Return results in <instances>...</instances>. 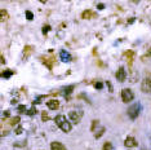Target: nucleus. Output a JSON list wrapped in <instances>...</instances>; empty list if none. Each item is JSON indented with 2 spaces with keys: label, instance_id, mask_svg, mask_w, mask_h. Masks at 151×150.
<instances>
[{
  "label": "nucleus",
  "instance_id": "nucleus-1",
  "mask_svg": "<svg viewBox=\"0 0 151 150\" xmlns=\"http://www.w3.org/2000/svg\"><path fill=\"white\" fill-rule=\"evenodd\" d=\"M54 122H56V124H57V126L60 127V128L62 129L63 132H66V133L71 131V123L67 120V119H66L65 115H62V114H61V115L56 116Z\"/></svg>",
  "mask_w": 151,
  "mask_h": 150
},
{
  "label": "nucleus",
  "instance_id": "nucleus-2",
  "mask_svg": "<svg viewBox=\"0 0 151 150\" xmlns=\"http://www.w3.org/2000/svg\"><path fill=\"white\" fill-rule=\"evenodd\" d=\"M141 110H142V106H141V103H133L132 106H129V109H128V116H129L132 120H134L136 118H137L138 115H140Z\"/></svg>",
  "mask_w": 151,
  "mask_h": 150
},
{
  "label": "nucleus",
  "instance_id": "nucleus-3",
  "mask_svg": "<svg viewBox=\"0 0 151 150\" xmlns=\"http://www.w3.org/2000/svg\"><path fill=\"white\" fill-rule=\"evenodd\" d=\"M83 115H84L83 110H72L68 114V118H70L71 122H74V123H79V122L81 120V118H83Z\"/></svg>",
  "mask_w": 151,
  "mask_h": 150
},
{
  "label": "nucleus",
  "instance_id": "nucleus-4",
  "mask_svg": "<svg viewBox=\"0 0 151 150\" xmlns=\"http://www.w3.org/2000/svg\"><path fill=\"white\" fill-rule=\"evenodd\" d=\"M133 97H134V95H133V92L129 89V88H124V89L121 91V100H123V102H125V103L130 102V101L133 100Z\"/></svg>",
  "mask_w": 151,
  "mask_h": 150
},
{
  "label": "nucleus",
  "instance_id": "nucleus-5",
  "mask_svg": "<svg viewBox=\"0 0 151 150\" xmlns=\"http://www.w3.org/2000/svg\"><path fill=\"white\" fill-rule=\"evenodd\" d=\"M141 91L143 93H150L151 92V79L150 78H145L141 84Z\"/></svg>",
  "mask_w": 151,
  "mask_h": 150
},
{
  "label": "nucleus",
  "instance_id": "nucleus-6",
  "mask_svg": "<svg viewBox=\"0 0 151 150\" xmlns=\"http://www.w3.org/2000/svg\"><path fill=\"white\" fill-rule=\"evenodd\" d=\"M40 59H42V62L45 65V66L48 67L49 70H52L53 69V65H54V62H56V58L54 57H40Z\"/></svg>",
  "mask_w": 151,
  "mask_h": 150
},
{
  "label": "nucleus",
  "instance_id": "nucleus-7",
  "mask_svg": "<svg viewBox=\"0 0 151 150\" xmlns=\"http://www.w3.org/2000/svg\"><path fill=\"white\" fill-rule=\"evenodd\" d=\"M125 78H127V72H125V69L123 66H120L116 71V79L119 82H125Z\"/></svg>",
  "mask_w": 151,
  "mask_h": 150
},
{
  "label": "nucleus",
  "instance_id": "nucleus-8",
  "mask_svg": "<svg viewBox=\"0 0 151 150\" xmlns=\"http://www.w3.org/2000/svg\"><path fill=\"white\" fill-rule=\"evenodd\" d=\"M96 17H97V13L91 9H87L81 13V18H84V20H91V18H96Z\"/></svg>",
  "mask_w": 151,
  "mask_h": 150
},
{
  "label": "nucleus",
  "instance_id": "nucleus-9",
  "mask_svg": "<svg viewBox=\"0 0 151 150\" xmlns=\"http://www.w3.org/2000/svg\"><path fill=\"white\" fill-rule=\"evenodd\" d=\"M124 145L127 147H136L138 145V142H137V140H136L134 137H127L125 141H124Z\"/></svg>",
  "mask_w": 151,
  "mask_h": 150
},
{
  "label": "nucleus",
  "instance_id": "nucleus-10",
  "mask_svg": "<svg viewBox=\"0 0 151 150\" xmlns=\"http://www.w3.org/2000/svg\"><path fill=\"white\" fill-rule=\"evenodd\" d=\"M50 149H52V150H67L62 142H58V141L50 142Z\"/></svg>",
  "mask_w": 151,
  "mask_h": 150
},
{
  "label": "nucleus",
  "instance_id": "nucleus-11",
  "mask_svg": "<svg viewBox=\"0 0 151 150\" xmlns=\"http://www.w3.org/2000/svg\"><path fill=\"white\" fill-rule=\"evenodd\" d=\"M47 105H48V107H49L50 110H57V109L60 107V102H58L57 100H50V101H48Z\"/></svg>",
  "mask_w": 151,
  "mask_h": 150
},
{
  "label": "nucleus",
  "instance_id": "nucleus-12",
  "mask_svg": "<svg viewBox=\"0 0 151 150\" xmlns=\"http://www.w3.org/2000/svg\"><path fill=\"white\" fill-rule=\"evenodd\" d=\"M60 57H61V59H62L63 62H70L71 61V54L68 53V52H66V51H61Z\"/></svg>",
  "mask_w": 151,
  "mask_h": 150
},
{
  "label": "nucleus",
  "instance_id": "nucleus-13",
  "mask_svg": "<svg viewBox=\"0 0 151 150\" xmlns=\"http://www.w3.org/2000/svg\"><path fill=\"white\" fill-rule=\"evenodd\" d=\"M32 52H34V47H32V45H25V48H23V57H25V58H27V57H29Z\"/></svg>",
  "mask_w": 151,
  "mask_h": 150
},
{
  "label": "nucleus",
  "instance_id": "nucleus-14",
  "mask_svg": "<svg viewBox=\"0 0 151 150\" xmlns=\"http://www.w3.org/2000/svg\"><path fill=\"white\" fill-rule=\"evenodd\" d=\"M124 57L127 58V61L129 62V64H132L133 62V58H134V52L133 51H127L124 53Z\"/></svg>",
  "mask_w": 151,
  "mask_h": 150
},
{
  "label": "nucleus",
  "instance_id": "nucleus-15",
  "mask_svg": "<svg viewBox=\"0 0 151 150\" xmlns=\"http://www.w3.org/2000/svg\"><path fill=\"white\" fill-rule=\"evenodd\" d=\"M13 74H14L13 70H5V71L1 72V78H4V79H9Z\"/></svg>",
  "mask_w": 151,
  "mask_h": 150
},
{
  "label": "nucleus",
  "instance_id": "nucleus-16",
  "mask_svg": "<svg viewBox=\"0 0 151 150\" xmlns=\"http://www.w3.org/2000/svg\"><path fill=\"white\" fill-rule=\"evenodd\" d=\"M19 120H21V118H19V116H14V118H12V119H11L9 124H11V126H16V124H18V123H19Z\"/></svg>",
  "mask_w": 151,
  "mask_h": 150
},
{
  "label": "nucleus",
  "instance_id": "nucleus-17",
  "mask_svg": "<svg viewBox=\"0 0 151 150\" xmlns=\"http://www.w3.org/2000/svg\"><path fill=\"white\" fill-rule=\"evenodd\" d=\"M102 150H114V146H112V144L110 141H107L103 144V149Z\"/></svg>",
  "mask_w": 151,
  "mask_h": 150
},
{
  "label": "nucleus",
  "instance_id": "nucleus-18",
  "mask_svg": "<svg viewBox=\"0 0 151 150\" xmlns=\"http://www.w3.org/2000/svg\"><path fill=\"white\" fill-rule=\"evenodd\" d=\"M105 131H106V128H105V127H101V129H99V131L97 132L96 134H94V137H96V139H99V137H101L102 134L105 133Z\"/></svg>",
  "mask_w": 151,
  "mask_h": 150
},
{
  "label": "nucleus",
  "instance_id": "nucleus-19",
  "mask_svg": "<svg viewBox=\"0 0 151 150\" xmlns=\"http://www.w3.org/2000/svg\"><path fill=\"white\" fill-rule=\"evenodd\" d=\"M0 16H1V21H5L8 18V13H7L5 9H1L0 10Z\"/></svg>",
  "mask_w": 151,
  "mask_h": 150
},
{
  "label": "nucleus",
  "instance_id": "nucleus-20",
  "mask_svg": "<svg viewBox=\"0 0 151 150\" xmlns=\"http://www.w3.org/2000/svg\"><path fill=\"white\" fill-rule=\"evenodd\" d=\"M74 88H75L74 85H68V87H66V88H65V96H68V95H70V93L72 92Z\"/></svg>",
  "mask_w": 151,
  "mask_h": 150
},
{
  "label": "nucleus",
  "instance_id": "nucleus-21",
  "mask_svg": "<svg viewBox=\"0 0 151 150\" xmlns=\"http://www.w3.org/2000/svg\"><path fill=\"white\" fill-rule=\"evenodd\" d=\"M38 113V110H36V107H35V106H32V107L31 109H30V110L29 111H27V115H35V114H36Z\"/></svg>",
  "mask_w": 151,
  "mask_h": 150
},
{
  "label": "nucleus",
  "instance_id": "nucleus-22",
  "mask_svg": "<svg viewBox=\"0 0 151 150\" xmlns=\"http://www.w3.org/2000/svg\"><path fill=\"white\" fill-rule=\"evenodd\" d=\"M98 123H99L98 120H93V122H92V127H91V131H92V132L96 131V127L98 126Z\"/></svg>",
  "mask_w": 151,
  "mask_h": 150
},
{
  "label": "nucleus",
  "instance_id": "nucleus-23",
  "mask_svg": "<svg viewBox=\"0 0 151 150\" xmlns=\"http://www.w3.org/2000/svg\"><path fill=\"white\" fill-rule=\"evenodd\" d=\"M49 30H50V26L49 25H45V26H43V34H44V35H45V34H48V32H49Z\"/></svg>",
  "mask_w": 151,
  "mask_h": 150
},
{
  "label": "nucleus",
  "instance_id": "nucleus-24",
  "mask_svg": "<svg viewBox=\"0 0 151 150\" xmlns=\"http://www.w3.org/2000/svg\"><path fill=\"white\" fill-rule=\"evenodd\" d=\"M26 17H27V20L31 21L32 18H34V14H32V12H30V10H26Z\"/></svg>",
  "mask_w": 151,
  "mask_h": 150
},
{
  "label": "nucleus",
  "instance_id": "nucleus-25",
  "mask_svg": "<svg viewBox=\"0 0 151 150\" xmlns=\"http://www.w3.org/2000/svg\"><path fill=\"white\" fill-rule=\"evenodd\" d=\"M18 111H19V113H27V111H26V106H25V105H19L18 106Z\"/></svg>",
  "mask_w": 151,
  "mask_h": 150
},
{
  "label": "nucleus",
  "instance_id": "nucleus-26",
  "mask_svg": "<svg viewBox=\"0 0 151 150\" xmlns=\"http://www.w3.org/2000/svg\"><path fill=\"white\" fill-rule=\"evenodd\" d=\"M102 87H103V84H102L101 82L94 83V88H97V89H102Z\"/></svg>",
  "mask_w": 151,
  "mask_h": 150
},
{
  "label": "nucleus",
  "instance_id": "nucleus-27",
  "mask_svg": "<svg viewBox=\"0 0 151 150\" xmlns=\"http://www.w3.org/2000/svg\"><path fill=\"white\" fill-rule=\"evenodd\" d=\"M42 119H43V120H48V119H49V115H48V114L47 113H45V111H43V114H42Z\"/></svg>",
  "mask_w": 151,
  "mask_h": 150
},
{
  "label": "nucleus",
  "instance_id": "nucleus-28",
  "mask_svg": "<svg viewBox=\"0 0 151 150\" xmlns=\"http://www.w3.org/2000/svg\"><path fill=\"white\" fill-rule=\"evenodd\" d=\"M9 115H11V113H9L8 110H5V111H4V113H3V122H4V119H7Z\"/></svg>",
  "mask_w": 151,
  "mask_h": 150
},
{
  "label": "nucleus",
  "instance_id": "nucleus-29",
  "mask_svg": "<svg viewBox=\"0 0 151 150\" xmlns=\"http://www.w3.org/2000/svg\"><path fill=\"white\" fill-rule=\"evenodd\" d=\"M14 132H16L17 134H21V133H22V126H18V127H17Z\"/></svg>",
  "mask_w": 151,
  "mask_h": 150
},
{
  "label": "nucleus",
  "instance_id": "nucleus-30",
  "mask_svg": "<svg viewBox=\"0 0 151 150\" xmlns=\"http://www.w3.org/2000/svg\"><path fill=\"white\" fill-rule=\"evenodd\" d=\"M106 85H107V88H109V91H110V92H112V84H111V83H110V82H107V83H106Z\"/></svg>",
  "mask_w": 151,
  "mask_h": 150
},
{
  "label": "nucleus",
  "instance_id": "nucleus-31",
  "mask_svg": "<svg viewBox=\"0 0 151 150\" xmlns=\"http://www.w3.org/2000/svg\"><path fill=\"white\" fill-rule=\"evenodd\" d=\"M97 8H98V9H99V10H102V9H105V5H103V4H102V3H99V4H98V5H97Z\"/></svg>",
  "mask_w": 151,
  "mask_h": 150
},
{
  "label": "nucleus",
  "instance_id": "nucleus-32",
  "mask_svg": "<svg viewBox=\"0 0 151 150\" xmlns=\"http://www.w3.org/2000/svg\"><path fill=\"white\" fill-rule=\"evenodd\" d=\"M1 64H5V58H4V56H3V54H1Z\"/></svg>",
  "mask_w": 151,
  "mask_h": 150
},
{
  "label": "nucleus",
  "instance_id": "nucleus-33",
  "mask_svg": "<svg viewBox=\"0 0 151 150\" xmlns=\"http://www.w3.org/2000/svg\"><path fill=\"white\" fill-rule=\"evenodd\" d=\"M11 103H12V105H16V103H17V100H12Z\"/></svg>",
  "mask_w": 151,
  "mask_h": 150
},
{
  "label": "nucleus",
  "instance_id": "nucleus-34",
  "mask_svg": "<svg viewBox=\"0 0 151 150\" xmlns=\"http://www.w3.org/2000/svg\"><path fill=\"white\" fill-rule=\"evenodd\" d=\"M133 22H134V18H130V20L128 21V23H133Z\"/></svg>",
  "mask_w": 151,
  "mask_h": 150
},
{
  "label": "nucleus",
  "instance_id": "nucleus-35",
  "mask_svg": "<svg viewBox=\"0 0 151 150\" xmlns=\"http://www.w3.org/2000/svg\"><path fill=\"white\" fill-rule=\"evenodd\" d=\"M148 54H150V56H151V48L148 49Z\"/></svg>",
  "mask_w": 151,
  "mask_h": 150
}]
</instances>
